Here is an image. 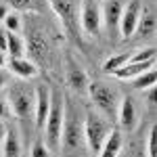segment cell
Segmentation results:
<instances>
[{
    "mask_svg": "<svg viewBox=\"0 0 157 157\" xmlns=\"http://www.w3.org/2000/svg\"><path fill=\"white\" fill-rule=\"evenodd\" d=\"M140 11H143V4L140 0H130L124 11H121V17H120V36L121 40H128V38L134 36L136 32V23H138V17H140Z\"/></svg>",
    "mask_w": 157,
    "mask_h": 157,
    "instance_id": "7",
    "label": "cell"
},
{
    "mask_svg": "<svg viewBox=\"0 0 157 157\" xmlns=\"http://www.w3.org/2000/svg\"><path fill=\"white\" fill-rule=\"evenodd\" d=\"M32 157H50V151L46 147V143H44V138H38L32 145Z\"/></svg>",
    "mask_w": 157,
    "mask_h": 157,
    "instance_id": "24",
    "label": "cell"
},
{
    "mask_svg": "<svg viewBox=\"0 0 157 157\" xmlns=\"http://www.w3.org/2000/svg\"><path fill=\"white\" fill-rule=\"evenodd\" d=\"M115 120H117L121 130H126V132L136 130V126H138V109H136V103L130 97L120 98V107H117V113H115Z\"/></svg>",
    "mask_w": 157,
    "mask_h": 157,
    "instance_id": "10",
    "label": "cell"
},
{
    "mask_svg": "<svg viewBox=\"0 0 157 157\" xmlns=\"http://www.w3.org/2000/svg\"><path fill=\"white\" fill-rule=\"evenodd\" d=\"M63 115H65V94L59 90H52L50 109L44 121V143L50 153H59L61 149V130H63Z\"/></svg>",
    "mask_w": 157,
    "mask_h": 157,
    "instance_id": "2",
    "label": "cell"
},
{
    "mask_svg": "<svg viewBox=\"0 0 157 157\" xmlns=\"http://www.w3.org/2000/svg\"><path fill=\"white\" fill-rule=\"evenodd\" d=\"M4 136H6V126H4V121L0 120V145H2V140H4Z\"/></svg>",
    "mask_w": 157,
    "mask_h": 157,
    "instance_id": "30",
    "label": "cell"
},
{
    "mask_svg": "<svg viewBox=\"0 0 157 157\" xmlns=\"http://www.w3.org/2000/svg\"><path fill=\"white\" fill-rule=\"evenodd\" d=\"M9 2H11L13 9H17V11H23V9L29 6V0H9Z\"/></svg>",
    "mask_w": 157,
    "mask_h": 157,
    "instance_id": "27",
    "label": "cell"
},
{
    "mask_svg": "<svg viewBox=\"0 0 157 157\" xmlns=\"http://www.w3.org/2000/svg\"><path fill=\"white\" fill-rule=\"evenodd\" d=\"M2 157H21V138L15 128H6V136L2 140Z\"/></svg>",
    "mask_w": 157,
    "mask_h": 157,
    "instance_id": "16",
    "label": "cell"
},
{
    "mask_svg": "<svg viewBox=\"0 0 157 157\" xmlns=\"http://www.w3.org/2000/svg\"><path fill=\"white\" fill-rule=\"evenodd\" d=\"M65 65H67V69H65L67 73H65V75H67V84H69V88H71L73 92H78V94H86V92H88L90 80H88V73L84 71V67L73 59L71 55H67Z\"/></svg>",
    "mask_w": 157,
    "mask_h": 157,
    "instance_id": "8",
    "label": "cell"
},
{
    "mask_svg": "<svg viewBox=\"0 0 157 157\" xmlns=\"http://www.w3.org/2000/svg\"><path fill=\"white\" fill-rule=\"evenodd\" d=\"M138 36H153L155 34V15L151 11H140V17H138V23H136V32Z\"/></svg>",
    "mask_w": 157,
    "mask_h": 157,
    "instance_id": "17",
    "label": "cell"
},
{
    "mask_svg": "<svg viewBox=\"0 0 157 157\" xmlns=\"http://www.w3.org/2000/svg\"><path fill=\"white\" fill-rule=\"evenodd\" d=\"M155 78H157V73H155V67H149L147 71L143 73H138L136 78H132V88L134 90H147V88H151V86H155Z\"/></svg>",
    "mask_w": 157,
    "mask_h": 157,
    "instance_id": "19",
    "label": "cell"
},
{
    "mask_svg": "<svg viewBox=\"0 0 157 157\" xmlns=\"http://www.w3.org/2000/svg\"><path fill=\"white\" fill-rule=\"evenodd\" d=\"M9 107H11V113L19 120H25V117H32L34 115V90L27 88L25 84L17 82V84L11 86L9 90Z\"/></svg>",
    "mask_w": 157,
    "mask_h": 157,
    "instance_id": "5",
    "label": "cell"
},
{
    "mask_svg": "<svg viewBox=\"0 0 157 157\" xmlns=\"http://www.w3.org/2000/svg\"><path fill=\"white\" fill-rule=\"evenodd\" d=\"M0 50L6 55V29L0 27Z\"/></svg>",
    "mask_w": 157,
    "mask_h": 157,
    "instance_id": "28",
    "label": "cell"
},
{
    "mask_svg": "<svg viewBox=\"0 0 157 157\" xmlns=\"http://www.w3.org/2000/svg\"><path fill=\"white\" fill-rule=\"evenodd\" d=\"M128 61H130V52L113 55V57H109V59L103 63V71H105V73H113V71H117L124 63H128Z\"/></svg>",
    "mask_w": 157,
    "mask_h": 157,
    "instance_id": "20",
    "label": "cell"
},
{
    "mask_svg": "<svg viewBox=\"0 0 157 157\" xmlns=\"http://www.w3.org/2000/svg\"><path fill=\"white\" fill-rule=\"evenodd\" d=\"M86 94L90 97L92 105L97 107V111L107 121L115 120V113H117V107H120V97L111 86H107L105 82H90Z\"/></svg>",
    "mask_w": 157,
    "mask_h": 157,
    "instance_id": "3",
    "label": "cell"
},
{
    "mask_svg": "<svg viewBox=\"0 0 157 157\" xmlns=\"http://www.w3.org/2000/svg\"><path fill=\"white\" fill-rule=\"evenodd\" d=\"M2 21H4V29H6V32L19 34V29H21V17H19L17 13H9Z\"/></svg>",
    "mask_w": 157,
    "mask_h": 157,
    "instance_id": "22",
    "label": "cell"
},
{
    "mask_svg": "<svg viewBox=\"0 0 157 157\" xmlns=\"http://www.w3.org/2000/svg\"><path fill=\"white\" fill-rule=\"evenodd\" d=\"M9 84H11V73L6 71V69H2V67H0V90H4Z\"/></svg>",
    "mask_w": 157,
    "mask_h": 157,
    "instance_id": "26",
    "label": "cell"
},
{
    "mask_svg": "<svg viewBox=\"0 0 157 157\" xmlns=\"http://www.w3.org/2000/svg\"><path fill=\"white\" fill-rule=\"evenodd\" d=\"M6 15H9V6H6V4H2V2H0V21H2V19H4V17H6Z\"/></svg>",
    "mask_w": 157,
    "mask_h": 157,
    "instance_id": "29",
    "label": "cell"
},
{
    "mask_svg": "<svg viewBox=\"0 0 157 157\" xmlns=\"http://www.w3.org/2000/svg\"><path fill=\"white\" fill-rule=\"evenodd\" d=\"M48 2L52 6V11H55V15L61 19L63 27L75 36V32H78V15H75L73 0H48Z\"/></svg>",
    "mask_w": 157,
    "mask_h": 157,
    "instance_id": "11",
    "label": "cell"
},
{
    "mask_svg": "<svg viewBox=\"0 0 157 157\" xmlns=\"http://www.w3.org/2000/svg\"><path fill=\"white\" fill-rule=\"evenodd\" d=\"M9 115H11L9 101H6V97H2V94H0V120H4V117H9Z\"/></svg>",
    "mask_w": 157,
    "mask_h": 157,
    "instance_id": "25",
    "label": "cell"
},
{
    "mask_svg": "<svg viewBox=\"0 0 157 157\" xmlns=\"http://www.w3.org/2000/svg\"><path fill=\"white\" fill-rule=\"evenodd\" d=\"M147 157H157V130H155V126L151 128V132L147 136Z\"/></svg>",
    "mask_w": 157,
    "mask_h": 157,
    "instance_id": "23",
    "label": "cell"
},
{
    "mask_svg": "<svg viewBox=\"0 0 157 157\" xmlns=\"http://www.w3.org/2000/svg\"><path fill=\"white\" fill-rule=\"evenodd\" d=\"M117 157H120V155H117Z\"/></svg>",
    "mask_w": 157,
    "mask_h": 157,
    "instance_id": "32",
    "label": "cell"
},
{
    "mask_svg": "<svg viewBox=\"0 0 157 157\" xmlns=\"http://www.w3.org/2000/svg\"><path fill=\"white\" fill-rule=\"evenodd\" d=\"M130 61H132V63L155 61V48H153V46H147V48H138L136 52H130Z\"/></svg>",
    "mask_w": 157,
    "mask_h": 157,
    "instance_id": "21",
    "label": "cell"
},
{
    "mask_svg": "<svg viewBox=\"0 0 157 157\" xmlns=\"http://www.w3.org/2000/svg\"><path fill=\"white\" fill-rule=\"evenodd\" d=\"M101 6L97 0H80V27L86 36L97 38L101 34Z\"/></svg>",
    "mask_w": 157,
    "mask_h": 157,
    "instance_id": "6",
    "label": "cell"
},
{
    "mask_svg": "<svg viewBox=\"0 0 157 157\" xmlns=\"http://www.w3.org/2000/svg\"><path fill=\"white\" fill-rule=\"evenodd\" d=\"M124 145V138H121L120 130H109L107 138L103 140V145L98 149V157H117Z\"/></svg>",
    "mask_w": 157,
    "mask_h": 157,
    "instance_id": "14",
    "label": "cell"
},
{
    "mask_svg": "<svg viewBox=\"0 0 157 157\" xmlns=\"http://www.w3.org/2000/svg\"><path fill=\"white\" fill-rule=\"evenodd\" d=\"M86 151L84 126L73 101L65 94V115H63V130H61V157H82Z\"/></svg>",
    "mask_w": 157,
    "mask_h": 157,
    "instance_id": "1",
    "label": "cell"
},
{
    "mask_svg": "<svg viewBox=\"0 0 157 157\" xmlns=\"http://www.w3.org/2000/svg\"><path fill=\"white\" fill-rule=\"evenodd\" d=\"M4 63H6V55L0 50V67H4Z\"/></svg>",
    "mask_w": 157,
    "mask_h": 157,
    "instance_id": "31",
    "label": "cell"
},
{
    "mask_svg": "<svg viewBox=\"0 0 157 157\" xmlns=\"http://www.w3.org/2000/svg\"><path fill=\"white\" fill-rule=\"evenodd\" d=\"M124 11V4L121 0H103V6H101V21L105 23L109 32L115 29L120 25V17Z\"/></svg>",
    "mask_w": 157,
    "mask_h": 157,
    "instance_id": "12",
    "label": "cell"
},
{
    "mask_svg": "<svg viewBox=\"0 0 157 157\" xmlns=\"http://www.w3.org/2000/svg\"><path fill=\"white\" fill-rule=\"evenodd\" d=\"M50 97H52V90L44 84H38L34 88V121H36L38 130L44 128V121L48 115L50 109Z\"/></svg>",
    "mask_w": 157,
    "mask_h": 157,
    "instance_id": "9",
    "label": "cell"
},
{
    "mask_svg": "<svg viewBox=\"0 0 157 157\" xmlns=\"http://www.w3.org/2000/svg\"><path fill=\"white\" fill-rule=\"evenodd\" d=\"M9 71L15 73L19 80H32L38 75V67L34 61H29L27 57H11L9 59Z\"/></svg>",
    "mask_w": 157,
    "mask_h": 157,
    "instance_id": "13",
    "label": "cell"
},
{
    "mask_svg": "<svg viewBox=\"0 0 157 157\" xmlns=\"http://www.w3.org/2000/svg\"><path fill=\"white\" fill-rule=\"evenodd\" d=\"M6 55L9 57H25V42L15 32H6Z\"/></svg>",
    "mask_w": 157,
    "mask_h": 157,
    "instance_id": "18",
    "label": "cell"
},
{
    "mask_svg": "<svg viewBox=\"0 0 157 157\" xmlns=\"http://www.w3.org/2000/svg\"><path fill=\"white\" fill-rule=\"evenodd\" d=\"M149 67H155V61H147V63H132V61H128V63H124L120 69L113 71L111 75H115L117 80H132L138 73L147 71Z\"/></svg>",
    "mask_w": 157,
    "mask_h": 157,
    "instance_id": "15",
    "label": "cell"
},
{
    "mask_svg": "<svg viewBox=\"0 0 157 157\" xmlns=\"http://www.w3.org/2000/svg\"><path fill=\"white\" fill-rule=\"evenodd\" d=\"M84 126V138H86V147L90 151L98 153V149L103 145V140L109 134V121L98 113V111H88L86 117L82 120Z\"/></svg>",
    "mask_w": 157,
    "mask_h": 157,
    "instance_id": "4",
    "label": "cell"
}]
</instances>
